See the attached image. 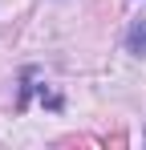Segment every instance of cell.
I'll return each instance as SVG.
<instances>
[{
    "label": "cell",
    "instance_id": "obj_1",
    "mask_svg": "<svg viewBox=\"0 0 146 150\" xmlns=\"http://www.w3.org/2000/svg\"><path fill=\"white\" fill-rule=\"evenodd\" d=\"M126 49L138 53V57H146V21H134V25H130V33H126Z\"/></svg>",
    "mask_w": 146,
    "mask_h": 150
}]
</instances>
